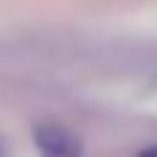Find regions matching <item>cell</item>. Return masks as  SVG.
I'll return each instance as SVG.
<instances>
[{
	"instance_id": "1",
	"label": "cell",
	"mask_w": 157,
	"mask_h": 157,
	"mask_svg": "<svg viewBox=\"0 0 157 157\" xmlns=\"http://www.w3.org/2000/svg\"><path fill=\"white\" fill-rule=\"evenodd\" d=\"M34 143L42 157H84L78 137L59 126V124H36L34 126Z\"/></svg>"
},
{
	"instance_id": "2",
	"label": "cell",
	"mask_w": 157,
	"mask_h": 157,
	"mask_svg": "<svg viewBox=\"0 0 157 157\" xmlns=\"http://www.w3.org/2000/svg\"><path fill=\"white\" fill-rule=\"evenodd\" d=\"M137 157H157V146H149V149H143Z\"/></svg>"
}]
</instances>
